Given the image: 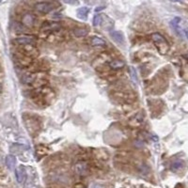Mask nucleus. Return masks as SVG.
Listing matches in <instances>:
<instances>
[{"instance_id":"f257e3e1","label":"nucleus","mask_w":188,"mask_h":188,"mask_svg":"<svg viewBox=\"0 0 188 188\" xmlns=\"http://www.w3.org/2000/svg\"><path fill=\"white\" fill-rule=\"evenodd\" d=\"M54 9H55V5L50 2H39L35 5L36 11L43 14L51 12Z\"/></svg>"},{"instance_id":"f03ea898","label":"nucleus","mask_w":188,"mask_h":188,"mask_svg":"<svg viewBox=\"0 0 188 188\" xmlns=\"http://www.w3.org/2000/svg\"><path fill=\"white\" fill-rule=\"evenodd\" d=\"M36 38L34 36H23L15 39V43L20 44V45H32L36 43Z\"/></svg>"},{"instance_id":"7ed1b4c3","label":"nucleus","mask_w":188,"mask_h":188,"mask_svg":"<svg viewBox=\"0 0 188 188\" xmlns=\"http://www.w3.org/2000/svg\"><path fill=\"white\" fill-rule=\"evenodd\" d=\"M36 18L32 13H26L22 17V23L26 27H32L35 25Z\"/></svg>"},{"instance_id":"20e7f679","label":"nucleus","mask_w":188,"mask_h":188,"mask_svg":"<svg viewBox=\"0 0 188 188\" xmlns=\"http://www.w3.org/2000/svg\"><path fill=\"white\" fill-rule=\"evenodd\" d=\"M15 175H16V180L19 183H22L25 180H26V171L24 166H20L16 169L15 171Z\"/></svg>"},{"instance_id":"39448f33","label":"nucleus","mask_w":188,"mask_h":188,"mask_svg":"<svg viewBox=\"0 0 188 188\" xmlns=\"http://www.w3.org/2000/svg\"><path fill=\"white\" fill-rule=\"evenodd\" d=\"M152 41L154 42V43L156 45L160 44V45H164V46H166L167 45V42L166 39L163 37V35H161L160 33H153L152 35Z\"/></svg>"},{"instance_id":"423d86ee","label":"nucleus","mask_w":188,"mask_h":188,"mask_svg":"<svg viewBox=\"0 0 188 188\" xmlns=\"http://www.w3.org/2000/svg\"><path fill=\"white\" fill-rule=\"evenodd\" d=\"M60 28V25L58 23H45L43 26V30L44 31H55V30H58Z\"/></svg>"},{"instance_id":"0eeeda50","label":"nucleus","mask_w":188,"mask_h":188,"mask_svg":"<svg viewBox=\"0 0 188 188\" xmlns=\"http://www.w3.org/2000/svg\"><path fill=\"white\" fill-rule=\"evenodd\" d=\"M181 23V18L180 17H175L172 21L170 22V25L171 26L174 28V30L176 31V33L179 35L180 37L183 36V33H182V30H181V28H180V26L179 24Z\"/></svg>"},{"instance_id":"6e6552de","label":"nucleus","mask_w":188,"mask_h":188,"mask_svg":"<svg viewBox=\"0 0 188 188\" xmlns=\"http://www.w3.org/2000/svg\"><path fill=\"white\" fill-rule=\"evenodd\" d=\"M111 38L118 43H124V36L123 33L121 31H112L110 33Z\"/></svg>"},{"instance_id":"1a4fd4ad","label":"nucleus","mask_w":188,"mask_h":188,"mask_svg":"<svg viewBox=\"0 0 188 188\" xmlns=\"http://www.w3.org/2000/svg\"><path fill=\"white\" fill-rule=\"evenodd\" d=\"M16 165V158L13 155H8L6 157V166L9 170H13Z\"/></svg>"},{"instance_id":"9d476101","label":"nucleus","mask_w":188,"mask_h":188,"mask_svg":"<svg viewBox=\"0 0 188 188\" xmlns=\"http://www.w3.org/2000/svg\"><path fill=\"white\" fill-rule=\"evenodd\" d=\"M73 33L77 38H82V37H86L88 31H87V29L83 28V27H76L73 30Z\"/></svg>"},{"instance_id":"9b49d317","label":"nucleus","mask_w":188,"mask_h":188,"mask_svg":"<svg viewBox=\"0 0 188 188\" xmlns=\"http://www.w3.org/2000/svg\"><path fill=\"white\" fill-rule=\"evenodd\" d=\"M88 12H90V9L87 7H82L77 9V16L82 20H86L88 15Z\"/></svg>"},{"instance_id":"f8f14e48","label":"nucleus","mask_w":188,"mask_h":188,"mask_svg":"<svg viewBox=\"0 0 188 188\" xmlns=\"http://www.w3.org/2000/svg\"><path fill=\"white\" fill-rule=\"evenodd\" d=\"M91 42V45H93V46L104 47L106 45V43L104 42V39H103L102 38H99V37H92Z\"/></svg>"},{"instance_id":"ddd939ff","label":"nucleus","mask_w":188,"mask_h":188,"mask_svg":"<svg viewBox=\"0 0 188 188\" xmlns=\"http://www.w3.org/2000/svg\"><path fill=\"white\" fill-rule=\"evenodd\" d=\"M124 62L121 60H118V59H115V60L111 61L109 66L113 69V70H120V69L124 67Z\"/></svg>"},{"instance_id":"4468645a","label":"nucleus","mask_w":188,"mask_h":188,"mask_svg":"<svg viewBox=\"0 0 188 188\" xmlns=\"http://www.w3.org/2000/svg\"><path fill=\"white\" fill-rule=\"evenodd\" d=\"M87 170V165L83 162L81 163H79L76 165V172L78 174H80V175H84Z\"/></svg>"},{"instance_id":"2eb2a0df","label":"nucleus","mask_w":188,"mask_h":188,"mask_svg":"<svg viewBox=\"0 0 188 188\" xmlns=\"http://www.w3.org/2000/svg\"><path fill=\"white\" fill-rule=\"evenodd\" d=\"M35 77L36 76L33 73H26L24 74L22 79H23V82L26 84H32L35 80Z\"/></svg>"},{"instance_id":"dca6fc26","label":"nucleus","mask_w":188,"mask_h":188,"mask_svg":"<svg viewBox=\"0 0 188 188\" xmlns=\"http://www.w3.org/2000/svg\"><path fill=\"white\" fill-rule=\"evenodd\" d=\"M183 166V162L182 160H177L171 165V169L173 171H178V170H180Z\"/></svg>"},{"instance_id":"f3484780","label":"nucleus","mask_w":188,"mask_h":188,"mask_svg":"<svg viewBox=\"0 0 188 188\" xmlns=\"http://www.w3.org/2000/svg\"><path fill=\"white\" fill-rule=\"evenodd\" d=\"M129 72H130V76L132 77L133 81L135 83H136L137 82V73L135 71V69L133 66H130L129 67Z\"/></svg>"},{"instance_id":"a211bd4d","label":"nucleus","mask_w":188,"mask_h":188,"mask_svg":"<svg viewBox=\"0 0 188 188\" xmlns=\"http://www.w3.org/2000/svg\"><path fill=\"white\" fill-rule=\"evenodd\" d=\"M103 22V17L102 15H95L93 18V26H99Z\"/></svg>"},{"instance_id":"6ab92c4d","label":"nucleus","mask_w":188,"mask_h":188,"mask_svg":"<svg viewBox=\"0 0 188 188\" xmlns=\"http://www.w3.org/2000/svg\"><path fill=\"white\" fill-rule=\"evenodd\" d=\"M63 1L67 4H70V5H78L79 2L77 1V0H63Z\"/></svg>"},{"instance_id":"aec40b11","label":"nucleus","mask_w":188,"mask_h":188,"mask_svg":"<svg viewBox=\"0 0 188 188\" xmlns=\"http://www.w3.org/2000/svg\"><path fill=\"white\" fill-rule=\"evenodd\" d=\"M183 32H184L185 37H186V38H187V39H188V27H185V28L183 29Z\"/></svg>"},{"instance_id":"412c9836","label":"nucleus","mask_w":188,"mask_h":188,"mask_svg":"<svg viewBox=\"0 0 188 188\" xmlns=\"http://www.w3.org/2000/svg\"><path fill=\"white\" fill-rule=\"evenodd\" d=\"M103 9H104V7H98V8H96L95 11H96V12H99V11H102Z\"/></svg>"},{"instance_id":"4be33fe9","label":"nucleus","mask_w":188,"mask_h":188,"mask_svg":"<svg viewBox=\"0 0 188 188\" xmlns=\"http://www.w3.org/2000/svg\"><path fill=\"white\" fill-rule=\"evenodd\" d=\"M171 2H182L183 0H170Z\"/></svg>"},{"instance_id":"5701e85b","label":"nucleus","mask_w":188,"mask_h":188,"mask_svg":"<svg viewBox=\"0 0 188 188\" xmlns=\"http://www.w3.org/2000/svg\"><path fill=\"white\" fill-rule=\"evenodd\" d=\"M1 91H2V85L0 84V92H1Z\"/></svg>"},{"instance_id":"b1692460","label":"nucleus","mask_w":188,"mask_h":188,"mask_svg":"<svg viewBox=\"0 0 188 188\" xmlns=\"http://www.w3.org/2000/svg\"><path fill=\"white\" fill-rule=\"evenodd\" d=\"M185 56H186V57H187V58H188V53H187V54H186V55H185Z\"/></svg>"},{"instance_id":"393cba45","label":"nucleus","mask_w":188,"mask_h":188,"mask_svg":"<svg viewBox=\"0 0 188 188\" xmlns=\"http://www.w3.org/2000/svg\"><path fill=\"white\" fill-rule=\"evenodd\" d=\"M1 2H2V0H0V4H1Z\"/></svg>"},{"instance_id":"a878e982","label":"nucleus","mask_w":188,"mask_h":188,"mask_svg":"<svg viewBox=\"0 0 188 188\" xmlns=\"http://www.w3.org/2000/svg\"><path fill=\"white\" fill-rule=\"evenodd\" d=\"M0 162H1V159H0Z\"/></svg>"}]
</instances>
